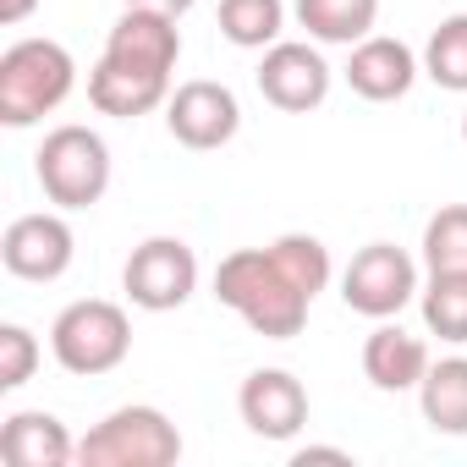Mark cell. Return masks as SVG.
Returning a JSON list of instances; mask_svg holds the SVG:
<instances>
[{
	"label": "cell",
	"instance_id": "cell-23",
	"mask_svg": "<svg viewBox=\"0 0 467 467\" xmlns=\"http://www.w3.org/2000/svg\"><path fill=\"white\" fill-rule=\"evenodd\" d=\"M423 270H467V203H440L423 225Z\"/></svg>",
	"mask_w": 467,
	"mask_h": 467
},
{
	"label": "cell",
	"instance_id": "cell-2",
	"mask_svg": "<svg viewBox=\"0 0 467 467\" xmlns=\"http://www.w3.org/2000/svg\"><path fill=\"white\" fill-rule=\"evenodd\" d=\"M72 88H78V61L61 39H17L0 56V121L17 132L61 110Z\"/></svg>",
	"mask_w": 467,
	"mask_h": 467
},
{
	"label": "cell",
	"instance_id": "cell-11",
	"mask_svg": "<svg viewBox=\"0 0 467 467\" xmlns=\"http://www.w3.org/2000/svg\"><path fill=\"white\" fill-rule=\"evenodd\" d=\"M347 88L368 105H390V99H407L412 83L423 78V56H412V45L401 39H385V34H368L352 45L347 67H341Z\"/></svg>",
	"mask_w": 467,
	"mask_h": 467
},
{
	"label": "cell",
	"instance_id": "cell-20",
	"mask_svg": "<svg viewBox=\"0 0 467 467\" xmlns=\"http://www.w3.org/2000/svg\"><path fill=\"white\" fill-rule=\"evenodd\" d=\"M286 28V0H220V34L237 50H270Z\"/></svg>",
	"mask_w": 467,
	"mask_h": 467
},
{
	"label": "cell",
	"instance_id": "cell-16",
	"mask_svg": "<svg viewBox=\"0 0 467 467\" xmlns=\"http://www.w3.org/2000/svg\"><path fill=\"white\" fill-rule=\"evenodd\" d=\"M0 456L6 467H67L78 462V440L56 412H12L0 429Z\"/></svg>",
	"mask_w": 467,
	"mask_h": 467
},
{
	"label": "cell",
	"instance_id": "cell-3",
	"mask_svg": "<svg viewBox=\"0 0 467 467\" xmlns=\"http://www.w3.org/2000/svg\"><path fill=\"white\" fill-rule=\"evenodd\" d=\"M50 352H56V363L67 374L99 379V374H110V368L127 363V352H132V319L110 297H78V303H67L56 314Z\"/></svg>",
	"mask_w": 467,
	"mask_h": 467
},
{
	"label": "cell",
	"instance_id": "cell-28",
	"mask_svg": "<svg viewBox=\"0 0 467 467\" xmlns=\"http://www.w3.org/2000/svg\"><path fill=\"white\" fill-rule=\"evenodd\" d=\"M462 143H467V116H462Z\"/></svg>",
	"mask_w": 467,
	"mask_h": 467
},
{
	"label": "cell",
	"instance_id": "cell-17",
	"mask_svg": "<svg viewBox=\"0 0 467 467\" xmlns=\"http://www.w3.org/2000/svg\"><path fill=\"white\" fill-rule=\"evenodd\" d=\"M418 407H423V423L434 434H467V358H440L429 363L423 385H418Z\"/></svg>",
	"mask_w": 467,
	"mask_h": 467
},
{
	"label": "cell",
	"instance_id": "cell-24",
	"mask_svg": "<svg viewBox=\"0 0 467 467\" xmlns=\"http://www.w3.org/2000/svg\"><path fill=\"white\" fill-rule=\"evenodd\" d=\"M39 336L28 325H0V390H23L39 368Z\"/></svg>",
	"mask_w": 467,
	"mask_h": 467
},
{
	"label": "cell",
	"instance_id": "cell-26",
	"mask_svg": "<svg viewBox=\"0 0 467 467\" xmlns=\"http://www.w3.org/2000/svg\"><path fill=\"white\" fill-rule=\"evenodd\" d=\"M127 6H154V12H171V17H187L198 0H127Z\"/></svg>",
	"mask_w": 467,
	"mask_h": 467
},
{
	"label": "cell",
	"instance_id": "cell-13",
	"mask_svg": "<svg viewBox=\"0 0 467 467\" xmlns=\"http://www.w3.org/2000/svg\"><path fill=\"white\" fill-rule=\"evenodd\" d=\"M105 56L121 61V67H143V72H176L182 61V28L171 12H154V6H127L105 39Z\"/></svg>",
	"mask_w": 467,
	"mask_h": 467
},
{
	"label": "cell",
	"instance_id": "cell-15",
	"mask_svg": "<svg viewBox=\"0 0 467 467\" xmlns=\"http://www.w3.org/2000/svg\"><path fill=\"white\" fill-rule=\"evenodd\" d=\"M171 99V78L165 72H143V67H121L110 56L94 61L88 72V105L99 116H116V121H138L149 110H160Z\"/></svg>",
	"mask_w": 467,
	"mask_h": 467
},
{
	"label": "cell",
	"instance_id": "cell-5",
	"mask_svg": "<svg viewBox=\"0 0 467 467\" xmlns=\"http://www.w3.org/2000/svg\"><path fill=\"white\" fill-rule=\"evenodd\" d=\"M176 456H182V429L149 401L105 412L78 440V462L83 467H171Z\"/></svg>",
	"mask_w": 467,
	"mask_h": 467
},
{
	"label": "cell",
	"instance_id": "cell-18",
	"mask_svg": "<svg viewBox=\"0 0 467 467\" xmlns=\"http://www.w3.org/2000/svg\"><path fill=\"white\" fill-rule=\"evenodd\" d=\"M297 23L308 28L314 45H358L379 23V0H292Z\"/></svg>",
	"mask_w": 467,
	"mask_h": 467
},
{
	"label": "cell",
	"instance_id": "cell-4",
	"mask_svg": "<svg viewBox=\"0 0 467 467\" xmlns=\"http://www.w3.org/2000/svg\"><path fill=\"white\" fill-rule=\"evenodd\" d=\"M34 176L56 209H94L110 187V143L94 127H56L34 154Z\"/></svg>",
	"mask_w": 467,
	"mask_h": 467
},
{
	"label": "cell",
	"instance_id": "cell-14",
	"mask_svg": "<svg viewBox=\"0 0 467 467\" xmlns=\"http://www.w3.org/2000/svg\"><path fill=\"white\" fill-rule=\"evenodd\" d=\"M429 347H423V336H412V330H401V325H390V319H374V330H368V341H363V379L374 385V390H385V396H401V390H418L423 385V374H429Z\"/></svg>",
	"mask_w": 467,
	"mask_h": 467
},
{
	"label": "cell",
	"instance_id": "cell-27",
	"mask_svg": "<svg viewBox=\"0 0 467 467\" xmlns=\"http://www.w3.org/2000/svg\"><path fill=\"white\" fill-rule=\"evenodd\" d=\"M34 6H39V0H0V23H23Z\"/></svg>",
	"mask_w": 467,
	"mask_h": 467
},
{
	"label": "cell",
	"instance_id": "cell-12",
	"mask_svg": "<svg viewBox=\"0 0 467 467\" xmlns=\"http://www.w3.org/2000/svg\"><path fill=\"white\" fill-rule=\"evenodd\" d=\"M237 412L259 440H297L308 423V390L286 368H254L237 390Z\"/></svg>",
	"mask_w": 467,
	"mask_h": 467
},
{
	"label": "cell",
	"instance_id": "cell-8",
	"mask_svg": "<svg viewBox=\"0 0 467 467\" xmlns=\"http://www.w3.org/2000/svg\"><path fill=\"white\" fill-rule=\"evenodd\" d=\"M165 127L182 149L192 154H209V149H225L231 138L243 132V105L225 83L214 78H192V83H176L171 99H165Z\"/></svg>",
	"mask_w": 467,
	"mask_h": 467
},
{
	"label": "cell",
	"instance_id": "cell-1",
	"mask_svg": "<svg viewBox=\"0 0 467 467\" xmlns=\"http://www.w3.org/2000/svg\"><path fill=\"white\" fill-rule=\"evenodd\" d=\"M214 297H220V308H231L265 341L303 336L308 308H314V297L275 265L270 248H237V254H225L220 270H214Z\"/></svg>",
	"mask_w": 467,
	"mask_h": 467
},
{
	"label": "cell",
	"instance_id": "cell-19",
	"mask_svg": "<svg viewBox=\"0 0 467 467\" xmlns=\"http://www.w3.org/2000/svg\"><path fill=\"white\" fill-rule=\"evenodd\" d=\"M418 314L429 336H440L445 347H467V270H429Z\"/></svg>",
	"mask_w": 467,
	"mask_h": 467
},
{
	"label": "cell",
	"instance_id": "cell-6",
	"mask_svg": "<svg viewBox=\"0 0 467 467\" xmlns=\"http://www.w3.org/2000/svg\"><path fill=\"white\" fill-rule=\"evenodd\" d=\"M418 259L396 243H368L341 270V303L363 319H396L407 303H418Z\"/></svg>",
	"mask_w": 467,
	"mask_h": 467
},
{
	"label": "cell",
	"instance_id": "cell-9",
	"mask_svg": "<svg viewBox=\"0 0 467 467\" xmlns=\"http://www.w3.org/2000/svg\"><path fill=\"white\" fill-rule=\"evenodd\" d=\"M254 83H259V94H265L275 110L308 116V110H319V105L330 99L336 72H330V61L319 56V45H308V39H275V45L265 50V61H259Z\"/></svg>",
	"mask_w": 467,
	"mask_h": 467
},
{
	"label": "cell",
	"instance_id": "cell-22",
	"mask_svg": "<svg viewBox=\"0 0 467 467\" xmlns=\"http://www.w3.org/2000/svg\"><path fill=\"white\" fill-rule=\"evenodd\" d=\"M270 254H275V265L308 292V297H319L325 286H330V275H336V265H330V248L319 243V237H308V231H286V237H275L270 243Z\"/></svg>",
	"mask_w": 467,
	"mask_h": 467
},
{
	"label": "cell",
	"instance_id": "cell-7",
	"mask_svg": "<svg viewBox=\"0 0 467 467\" xmlns=\"http://www.w3.org/2000/svg\"><path fill=\"white\" fill-rule=\"evenodd\" d=\"M121 292L143 314H171L198 292V254L182 237H149L121 265Z\"/></svg>",
	"mask_w": 467,
	"mask_h": 467
},
{
	"label": "cell",
	"instance_id": "cell-25",
	"mask_svg": "<svg viewBox=\"0 0 467 467\" xmlns=\"http://www.w3.org/2000/svg\"><path fill=\"white\" fill-rule=\"evenodd\" d=\"M292 462H297V467H308V462H352V456H347L341 445H303Z\"/></svg>",
	"mask_w": 467,
	"mask_h": 467
},
{
	"label": "cell",
	"instance_id": "cell-21",
	"mask_svg": "<svg viewBox=\"0 0 467 467\" xmlns=\"http://www.w3.org/2000/svg\"><path fill=\"white\" fill-rule=\"evenodd\" d=\"M423 78L440 83L445 94H467V12H451L434 23L423 45Z\"/></svg>",
	"mask_w": 467,
	"mask_h": 467
},
{
	"label": "cell",
	"instance_id": "cell-10",
	"mask_svg": "<svg viewBox=\"0 0 467 467\" xmlns=\"http://www.w3.org/2000/svg\"><path fill=\"white\" fill-rule=\"evenodd\" d=\"M78 259V237L67 214L56 209H39V214H17L6 225V237H0V265H6L17 281H61Z\"/></svg>",
	"mask_w": 467,
	"mask_h": 467
}]
</instances>
